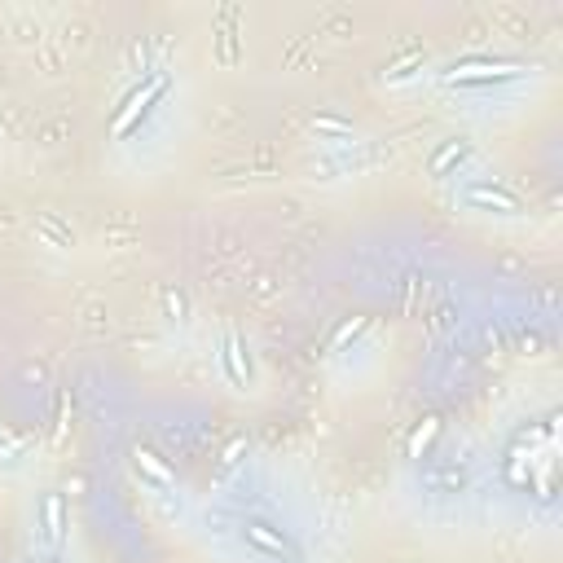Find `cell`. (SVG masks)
<instances>
[{"mask_svg": "<svg viewBox=\"0 0 563 563\" xmlns=\"http://www.w3.org/2000/svg\"><path fill=\"white\" fill-rule=\"evenodd\" d=\"M163 98H168V75H150L137 93H128V101L120 106V115H115V123H110V132L123 141L128 132H137V128H141V120H146V115Z\"/></svg>", "mask_w": 563, "mask_h": 563, "instance_id": "cell-1", "label": "cell"}, {"mask_svg": "<svg viewBox=\"0 0 563 563\" xmlns=\"http://www.w3.org/2000/svg\"><path fill=\"white\" fill-rule=\"evenodd\" d=\"M243 537H246V546H251V550H260L265 559H287V563L299 559V546H295V541L287 537L277 524H269V519H246Z\"/></svg>", "mask_w": 563, "mask_h": 563, "instance_id": "cell-2", "label": "cell"}, {"mask_svg": "<svg viewBox=\"0 0 563 563\" xmlns=\"http://www.w3.org/2000/svg\"><path fill=\"white\" fill-rule=\"evenodd\" d=\"M519 67H497V62H485V67H471V62H454L444 79L449 84H475V89H485V84H506V79H519Z\"/></svg>", "mask_w": 563, "mask_h": 563, "instance_id": "cell-3", "label": "cell"}, {"mask_svg": "<svg viewBox=\"0 0 563 563\" xmlns=\"http://www.w3.org/2000/svg\"><path fill=\"white\" fill-rule=\"evenodd\" d=\"M466 203L485 207V212H519V198L506 185H489V181H471L466 185Z\"/></svg>", "mask_w": 563, "mask_h": 563, "instance_id": "cell-4", "label": "cell"}, {"mask_svg": "<svg viewBox=\"0 0 563 563\" xmlns=\"http://www.w3.org/2000/svg\"><path fill=\"white\" fill-rule=\"evenodd\" d=\"M40 515H45V541H49V546H57V541H62V533H67V506H62V497H57V493H45Z\"/></svg>", "mask_w": 563, "mask_h": 563, "instance_id": "cell-5", "label": "cell"}, {"mask_svg": "<svg viewBox=\"0 0 563 563\" xmlns=\"http://www.w3.org/2000/svg\"><path fill=\"white\" fill-rule=\"evenodd\" d=\"M224 370H229V379H234L238 388H246V379H251V361L243 357V343L234 339V335L224 339Z\"/></svg>", "mask_w": 563, "mask_h": 563, "instance_id": "cell-6", "label": "cell"}, {"mask_svg": "<svg viewBox=\"0 0 563 563\" xmlns=\"http://www.w3.org/2000/svg\"><path fill=\"white\" fill-rule=\"evenodd\" d=\"M463 159H471V146H466V141H449V146L432 159V176H444L449 163H463Z\"/></svg>", "mask_w": 563, "mask_h": 563, "instance_id": "cell-7", "label": "cell"}, {"mask_svg": "<svg viewBox=\"0 0 563 563\" xmlns=\"http://www.w3.org/2000/svg\"><path fill=\"white\" fill-rule=\"evenodd\" d=\"M436 436H441V422H436V418H427V422L414 432V441H410V458H422V454L432 449V441H436Z\"/></svg>", "mask_w": 563, "mask_h": 563, "instance_id": "cell-8", "label": "cell"}, {"mask_svg": "<svg viewBox=\"0 0 563 563\" xmlns=\"http://www.w3.org/2000/svg\"><path fill=\"white\" fill-rule=\"evenodd\" d=\"M137 466H141V471H146V475H154V480H159V485H176V475H172L168 466L159 463V458H154V454H150V449H137Z\"/></svg>", "mask_w": 563, "mask_h": 563, "instance_id": "cell-9", "label": "cell"}, {"mask_svg": "<svg viewBox=\"0 0 563 563\" xmlns=\"http://www.w3.org/2000/svg\"><path fill=\"white\" fill-rule=\"evenodd\" d=\"M361 326H366V321H348V326H343V330H339V339H335V343H343V339H348V335H357Z\"/></svg>", "mask_w": 563, "mask_h": 563, "instance_id": "cell-10", "label": "cell"}]
</instances>
